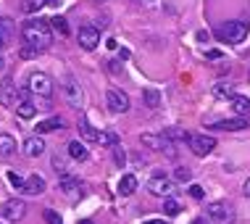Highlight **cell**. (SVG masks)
Segmentation results:
<instances>
[{
  "mask_svg": "<svg viewBox=\"0 0 250 224\" xmlns=\"http://www.w3.org/2000/svg\"><path fill=\"white\" fill-rule=\"evenodd\" d=\"M242 195H245V198H250V177L245 179V185H242Z\"/></svg>",
  "mask_w": 250,
  "mask_h": 224,
  "instance_id": "f35d334b",
  "label": "cell"
},
{
  "mask_svg": "<svg viewBox=\"0 0 250 224\" xmlns=\"http://www.w3.org/2000/svg\"><path fill=\"white\" fill-rule=\"evenodd\" d=\"M58 190L69 198V201H74V198H79V195H82V182H79L76 177H71V174H69V177H61Z\"/></svg>",
  "mask_w": 250,
  "mask_h": 224,
  "instance_id": "8fae6325",
  "label": "cell"
},
{
  "mask_svg": "<svg viewBox=\"0 0 250 224\" xmlns=\"http://www.w3.org/2000/svg\"><path fill=\"white\" fill-rule=\"evenodd\" d=\"M8 37H11V21L8 19H0V50L8 45Z\"/></svg>",
  "mask_w": 250,
  "mask_h": 224,
  "instance_id": "1f68e13d",
  "label": "cell"
},
{
  "mask_svg": "<svg viewBox=\"0 0 250 224\" xmlns=\"http://www.w3.org/2000/svg\"><path fill=\"white\" fill-rule=\"evenodd\" d=\"M16 156V137L8 132L0 134V158H14Z\"/></svg>",
  "mask_w": 250,
  "mask_h": 224,
  "instance_id": "e0dca14e",
  "label": "cell"
},
{
  "mask_svg": "<svg viewBox=\"0 0 250 224\" xmlns=\"http://www.w3.org/2000/svg\"><path fill=\"white\" fill-rule=\"evenodd\" d=\"M0 224H11V219L8 216H0Z\"/></svg>",
  "mask_w": 250,
  "mask_h": 224,
  "instance_id": "7bdbcfd3",
  "label": "cell"
},
{
  "mask_svg": "<svg viewBox=\"0 0 250 224\" xmlns=\"http://www.w3.org/2000/svg\"><path fill=\"white\" fill-rule=\"evenodd\" d=\"M248 21H240V19H234V21H224L221 27H216V37H219L221 42H242L248 37Z\"/></svg>",
  "mask_w": 250,
  "mask_h": 224,
  "instance_id": "7a4b0ae2",
  "label": "cell"
},
{
  "mask_svg": "<svg viewBox=\"0 0 250 224\" xmlns=\"http://www.w3.org/2000/svg\"><path fill=\"white\" fill-rule=\"evenodd\" d=\"M174 179L182 185H190L192 182V171L187 169V166H179V169H174Z\"/></svg>",
  "mask_w": 250,
  "mask_h": 224,
  "instance_id": "d6a6232c",
  "label": "cell"
},
{
  "mask_svg": "<svg viewBox=\"0 0 250 224\" xmlns=\"http://www.w3.org/2000/svg\"><path fill=\"white\" fill-rule=\"evenodd\" d=\"M16 98H18V87L14 85V79L11 76H5L3 85H0V100H3V106H16Z\"/></svg>",
  "mask_w": 250,
  "mask_h": 224,
  "instance_id": "5bb4252c",
  "label": "cell"
},
{
  "mask_svg": "<svg viewBox=\"0 0 250 224\" xmlns=\"http://www.w3.org/2000/svg\"><path fill=\"white\" fill-rule=\"evenodd\" d=\"M163 211H166V216H177L182 211V206H179L174 198H163Z\"/></svg>",
  "mask_w": 250,
  "mask_h": 224,
  "instance_id": "836d02e7",
  "label": "cell"
},
{
  "mask_svg": "<svg viewBox=\"0 0 250 224\" xmlns=\"http://www.w3.org/2000/svg\"><path fill=\"white\" fill-rule=\"evenodd\" d=\"M190 224H206V219H192Z\"/></svg>",
  "mask_w": 250,
  "mask_h": 224,
  "instance_id": "ee69618b",
  "label": "cell"
},
{
  "mask_svg": "<svg viewBox=\"0 0 250 224\" xmlns=\"http://www.w3.org/2000/svg\"><path fill=\"white\" fill-rule=\"evenodd\" d=\"M143 100H145L147 108H153V111H156V108H161V93H158V90H153V87H145L143 90Z\"/></svg>",
  "mask_w": 250,
  "mask_h": 224,
  "instance_id": "cb8c5ba5",
  "label": "cell"
},
{
  "mask_svg": "<svg viewBox=\"0 0 250 224\" xmlns=\"http://www.w3.org/2000/svg\"><path fill=\"white\" fill-rule=\"evenodd\" d=\"M134 190H137V177L134 174H124L119 179V195L126 198V195H132Z\"/></svg>",
  "mask_w": 250,
  "mask_h": 224,
  "instance_id": "44dd1931",
  "label": "cell"
},
{
  "mask_svg": "<svg viewBox=\"0 0 250 224\" xmlns=\"http://www.w3.org/2000/svg\"><path fill=\"white\" fill-rule=\"evenodd\" d=\"M211 130H221V132H240V130H248V116L221 119V121H216V124H211Z\"/></svg>",
  "mask_w": 250,
  "mask_h": 224,
  "instance_id": "4fadbf2b",
  "label": "cell"
},
{
  "mask_svg": "<svg viewBox=\"0 0 250 224\" xmlns=\"http://www.w3.org/2000/svg\"><path fill=\"white\" fill-rule=\"evenodd\" d=\"M216 148V137L214 134H192L190 140V150L195 153V156H208V153H214Z\"/></svg>",
  "mask_w": 250,
  "mask_h": 224,
  "instance_id": "8992f818",
  "label": "cell"
},
{
  "mask_svg": "<svg viewBox=\"0 0 250 224\" xmlns=\"http://www.w3.org/2000/svg\"><path fill=\"white\" fill-rule=\"evenodd\" d=\"M21 37L27 45H35L40 50H48L53 45V29H50V21L48 19H29L24 21L21 27Z\"/></svg>",
  "mask_w": 250,
  "mask_h": 224,
  "instance_id": "6da1fadb",
  "label": "cell"
},
{
  "mask_svg": "<svg viewBox=\"0 0 250 224\" xmlns=\"http://www.w3.org/2000/svg\"><path fill=\"white\" fill-rule=\"evenodd\" d=\"M45 5H48V0H21V11L27 16H37Z\"/></svg>",
  "mask_w": 250,
  "mask_h": 224,
  "instance_id": "484cf974",
  "label": "cell"
},
{
  "mask_svg": "<svg viewBox=\"0 0 250 224\" xmlns=\"http://www.w3.org/2000/svg\"><path fill=\"white\" fill-rule=\"evenodd\" d=\"M119 56H121V58H124V61H126V58H129L132 53H129V50H126V48H121V50H119Z\"/></svg>",
  "mask_w": 250,
  "mask_h": 224,
  "instance_id": "60d3db41",
  "label": "cell"
},
{
  "mask_svg": "<svg viewBox=\"0 0 250 224\" xmlns=\"http://www.w3.org/2000/svg\"><path fill=\"white\" fill-rule=\"evenodd\" d=\"M206 58H211V61H219V58H221V50H206Z\"/></svg>",
  "mask_w": 250,
  "mask_h": 224,
  "instance_id": "74e56055",
  "label": "cell"
},
{
  "mask_svg": "<svg viewBox=\"0 0 250 224\" xmlns=\"http://www.w3.org/2000/svg\"><path fill=\"white\" fill-rule=\"evenodd\" d=\"M76 42H79L82 50H95L100 45V29L98 27H82L79 35H76Z\"/></svg>",
  "mask_w": 250,
  "mask_h": 224,
  "instance_id": "ba28073f",
  "label": "cell"
},
{
  "mask_svg": "<svg viewBox=\"0 0 250 224\" xmlns=\"http://www.w3.org/2000/svg\"><path fill=\"white\" fill-rule=\"evenodd\" d=\"M208 219L214 224H232L234 222V211L229 208V203L214 201V203H208Z\"/></svg>",
  "mask_w": 250,
  "mask_h": 224,
  "instance_id": "277c9868",
  "label": "cell"
},
{
  "mask_svg": "<svg viewBox=\"0 0 250 224\" xmlns=\"http://www.w3.org/2000/svg\"><path fill=\"white\" fill-rule=\"evenodd\" d=\"M48 190V182L40 174H29L27 177V195H42Z\"/></svg>",
  "mask_w": 250,
  "mask_h": 224,
  "instance_id": "d6986e66",
  "label": "cell"
},
{
  "mask_svg": "<svg viewBox=\"0 0 250 224\" xmlns=\"http://www.w3.org/2000/svg\"><path fill=\"white\" fill-rule=\"evenodd\" d=\"M40 53H42L40 48H35V45H27V42H24L21 48H18V58H24V61H32V58H37Z\"/></svg>",
  "mask_w": 250,
  "mask_h": 224,
  "instance_id": "f546056e",
  "label": "cell"
},
{
  "mask_svg": "<svg viewBox=\"0 0 250 224\" xmlns=\"http://www.w3.org/2000/svg\"><path fill=\"white\" fill-rule=\"evenodd\" d=\"M21 150H24V156H27V158H40L45 153L42 134H32V137H27V140H24V145H21Z\"/></svg>",
  "mask_w": 250,
  "mask_h": 224,
  "instance_id": "30bf717a",
  "label": "cell"
},
{
  "mask_svg": "<svg viewBox=\"0 0 250 224\" xmlns=\"http://www.w3.org/2000/svg\"><path fill=\"white\" fill-rule=\"evenodd\" d=\"M27 90L35 98H50L53 95V79L45 72H32L27 76Z\"/></svg>",
  "mask_w": 250,
  "mask_h": 224,
  "instance_id": "3957f363",
  "label": "cell"
},
{
  "mask_svg": "<svg viewBox=\"0 0 250 224\" xmlns=\"http://www.w3.org/2000/svg\"><path fill=\"white\" fill-rule=\"evenodd\" d=\"M5 179H8L11 185H14V190L16 193H27V179H24L18 171H14V169H8L5 171Z\"/></svg>",
  "mask_w": 250,
  "mask_h": 224,
  "instance_id": "4316f807",
  "label": "cell"
},
{
  "mask_svg": "<svg viewBox=\"0 0 250 224\" xmlns=\"http://www.w3.org/2000/svg\"><path fill=\"white\" fill-rule=\"evenodd\" d=\"M161 134L166 140H171L174 145H190V140H192V134L187 130H182V127H166Z\"/></svg>",
  "mask_w": 250,
  "mask_h": 224,
  "instance_id": "9a60e30c",
  "label": "cell"
},
{
  "mask_svg": "<svg viewBox=\"0 0 250 224\" xmlns=\"http://www.w3.org/2000/svg\"><path fill=\"white\" fill-rule=\"evenodd\" d=\"M143 224H169V222H163V219H147V222H143Z\"/></svg>",
  "mask_w": 250,
  "mask_h": 224,
  "instance_id": "b9f144b4",
  "label": "cell"
},
{
  "mask_svg": "<svg viewBox=\"0 0 250 224\" xmlns=\"http://www.w3.org/2000/svg\"><path fill=\"white\" fill-rule=\"evenodd\" d=\"M98 143H100V145H106V148H116V145H121V140H119V134H116V132L106 130V132H100Z\"/></svg>",
  "mask_w": 250,
  "mask_h": 224,
  "instance_id": "f1b7e54d",
  "label": "cell"
},
{
  "mask_svg": "<svg viewBox=\"0 0 250 224\" xmlns=\"http://www.w3.org/2000/svg\"><path fill=\"white\" fill-rule=\"evenodd\" d=\"M3 63H5V61H3V56H0V72H3Z\"/></svg>",
  "mask_w": 250,
  "mask_h": 224,
  "instance_id": "7dc6e473",
  "label": "cell"
},
{
  "mask_svg": "<svg viewBox=\"0 0 250 224\" xmlns=\"http://www.w3.org/2000/svg\"><path fill=\"white\" fill-rule=\"evenodd\" d=\"M48 21H50V29H53L58 37H69V35H71V29H69V21H66L63 16H53V19H48Z\"/></svg>",
  "mask_w": 250,
  "mask_h": 224,
  "instance_id": "603a6c76",
  "label": "cell"
},
{
  "mask_svg": "<svg viewBox=\"0 0 250 224\" xmlns=\"http://www.w3.org/2000/svg\"><path fill=\"white\" fill-rule=\"evenodd\" d=\"M79 134H82V140H85V143H98V137H100V132L95 130L87 119L79 121Z\"/></svg>",
  "mask_w": 250,
  "mask_h": 224,
  "instance_id": "ffe728a7",
  "label": "cell"
},
{
  "mask_svg": "<svg viewBox=\"0 0 250 224\" xmlns=\"http://www.w3.org/2000/svg\"><path fill=\"white\" fill-rule=\"evenodd\" d=\"M106 106L113 113H126L129 111V95L121 93V90H108L106 93Z\"/></svg>",
  "mask_w": 250,
  "mask_h": 224,
  "instance_id": "52a82bcc",
  "label": "cell"
},
{
  "mask_svg": "<svg viewBox=\"0 0 250 224\" xmlns=\"http://www.w3.org/2000/svg\"><path fill=\"white\" fill-rule=\"evenodd\" d=\"M42 216H45V222H48V224H63L61 214H58V211H53V208H45Z\"/></svg>",
  "mask_w": 250,
  "mask_h": 224,
  "instance_id": "e575fe53",
  "label": "cell"
},
{
  "mask_svg": "<svg viewBox=\"0 0 250 224\" xmlns=\"http://www.w3.org/2000/svg\"><path fill=\"white\" fill-rule=\"evenodd\" d=\"M63 121L61 116H50V119H42V121H37V134H48V132H55V130H63Z\"/></svg>",
  "mask_w": 250,
  "mask_h": 224,
  "instance_id": "ac0fdd59",
  "label": "cell"
},
{
  "mask_svg": "<svg viewBox=\"0 0 250 224\" xmlns=\"http://www.w3.org/2000/svg\"><path fill=\"white\" fill-rule=\"evenodd\" d=\"M232 111L237 116H250V98L245 95H234L232 98Z\"/></svg>",
  "mask_w": 250,
  "mask_h": 224,
  "instance_id": "7402d4cb",
  "label": "cell"
},
{
  "mask_svg": "<svg viewBox=\"0 0 250 224\" xmlns=\"http://www.w3.org/2000/svg\"><path fill=\"white\" fill-rule=\"evenodd\" d=\"M113 161H116L119 169H124V164H126V153H124V148H121V145H116V148H113Z\"/></svg>",
  "mask_w": 250,
  "mask_h": 224,
  "instance_id": "8d00e7d4",
  "label": "cell"
},
{
  "mask_svg": "<svg viewBox=\"0 0 250 224\" xmlns=\"http://www.w3.org/2000/svg\"><path fill=\"white\" fill-rule=\"evenodd\" d=\"M69 156V153H66ZM63 156V153H53V169H55V174H61V177H69L71 171H69V158Z\"/></svg>",
  "mask_w": 250,
  "mask_h": 224,
  "instance_id": "d4e9b609",
  "label": "cell"
},
{
  "mask_svg": "<svg viewBox=\"0 0 250 224\" xmlns=\"http://www.w3.org/2000/svg\"><path fill=\"white\" fill-rule=\"evenodd\" d=\"M134 3H153V0H134Z\"/></svg>",
  "mask_w": 250,
  "mask_h": 224,
  "instance_id": "bcb514c9",
  "label": "cell"
},
{
  "mask_svg": "<svg viewBox=\"0 0 250 224\" xmlns=\"http://www.w3.org/2000/svg\"><path fill=\"white\" fill-rule=\"evenodd\" d=\"M106 48H108V50H116V48H119V42H116V40H113V37H111V40L106 42Z\"/></svg>",
  "mask_w": 250,
  "mask_h": 224,
  "instance_id": "ab89813d",
  "label": "cell"
},
{
  "mask_svg": "<svg viewBox=\"0 0 250 224\" xmlns=\"http://www.w3.org/2000/svg\"><path fill=\"white\" fill-rule=\"evenodd\" d=\"M248 76H250V74H248Z\"/></svg>",
  "mask_w": 250,
  "mask_h": 224,
  "instance_id": "f907efd6",
  "label": "cell"
},
{
  "mask_svg": "<svg viewBox=\"0 0 250 224\" xmlns=\"http://www.w3.org/2000/svg\"><path fill=\"white\" fill-rule=\"evenodd\" d=\"M66 153H69V158H74V161H87V156H89L85 140H71V143L66 145Z\"/></svg>",
  "mask_w": 250,
  "mask_h": 224,
  "instance_id": "2e32d148",
  "label": "cell"
},
{
  "mask_svg": "<svg viewBox=\"0 0 250 224\" xmlns=\"http://www.w3.org/2000/svg\"><path fill=\"white\" fill-rule=\"evenodd\" d=\"M61 3V0H48V5H58Z\"/></svg>",
  "mask_w": 250,
  "mask_h": 224,
  "instance_id": "f6af8a7d",
  "label": "cell"
},
{
  "mask_svg": "<svg viewBox=\"0 0 250 224\" xmlns=\"http://www.w3.org/2000/svg\"><path fill=\"white\" fill-rule=\"evenodd\" d=\"M214 95L216 98H229L232 100L234 98V87L227 85V82H219V85H214Z\"/></svg>",
  "mask_w": 250,
  "mask_h": 224,
  "instance_id": "4dcf8cb0",
  "label": "cell"
},
{
  "mask_svg": "<svg viewBox=\"0 0 250 224\" xmlns=\"http://www.w3.org/2000/svg\"><path fill=\"white\" fill-rule=\"evenodd\" d=\"M63 98L71 108H82V87L74 76H66V82H63Z\"/></svg>",
  "mask_w": 250,
  "mask_h": 224,
  "instance_id": "9c48e42d",
  "label": "cell"
},
{
  "mask_svg": "<svg viewBox=\"0 0 250 224\" xmlns=\"http://www.w3.org/2000/svg\"><path fill=\"white\" fill-rule=\"evenodd\" d=\"M147 193L156 195V198H171V193H174V185H171L169 177L156 174V177L147 179Z\"/></svg>",
  "mask_w": 250,
  "mask_h": 224,
  "instance_id": "5b68a950",
  "label": "cell"
},
{
  "mask_svg": "<svg viewBox=\"0 0 250 224\" xmlns=\"http://www.w3.org/2000/svg\"><path fill=\"white\" fill-rule=\"evenodd\" d=\"M79 224H92V222H89V219H82V222H79Z\"/></svg>",
  "mask_w": 250,
  "mask_h": 224,
  "instance_id": "c3c4849f",
  "label": "cell"
},
{
  "mask_svg": "<svg viewBox=\"0 0 250 224\" xmlns=\"http://www.w3.org/2000/svg\"><path fill=\"white\" fill-rule=\"evenodd\" d=\"M187 193H190L192 198H195V201H203V198H206V190H203V187H200V185H197V182H190Z\"/></svg>",
  "mask_w": 250,
  "mask_h": 224,
  "instance_id": "d590c367",
  "label": "cell"
},
{
  "mask_svg": "<svg viewBox=\"0 0 250 224\" xmlns=\"http://www.w3.org/2000/svg\"><path fill=\"white\" fill-rule=\"evenodd\" d=\"M140 143L143 145H147V148L150 150H163V134H143V137H140Z\"/></svg>",
  "mask_w": 250,
  "mask_h": 224,
  "instance_id": "83f0119b",
  "label": "cell"
},
{
  "mask_svg": "<svg viewBox=\"0 0 250 224\" xmlns=\"http://www.w3.org/2000/svg\"><path fill=\"white\" fill-rule=\"evenodd\" d=\"M3 211H5V216H8L11 222H21L24 216H27V203L18 201V198H11V201H5Z\"/></svg>",
  "mask_w": 250,
  "mask_h": 224,
  "instance_id": "7c38bea8",
  "label": "cell"
},
{
  "mask_svg": "<svg viewBox=\"0 0 250 224\" xmlns=\"http://www.w3.org/2000/svg\"><path fill=\"white\" fill-rule=\"evenodd\" d=\"M98 3H106V0H98Z\"/></svg>",
  "mask_w": 250,
  "mask_h": 224,
  "instance_id": "681fc988",
  "label": "cell"
}]
</instances>
